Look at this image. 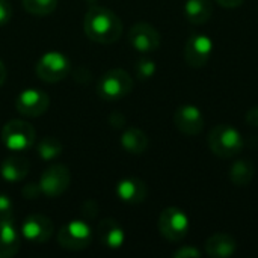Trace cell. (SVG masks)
Wrapping results in <instances>:
<instances>
[{
  "label": "cell",
  "mask_w": 258,
  "mask_h": 258,
  "mask_svg": "<svg viewBox=\"0 0 258 258\" xmlns=\"http://www.w3.org/2000/svg\"><path fill=\"white\" fill-rule=\"evenodd\" d=\"M85 35L98 44H113L122 35V21L109 8L92 5L83 20Z\"/></svg>",
  "instance_id": "obj_1"
},
{
  "label": "cell",
  "mask_w": 258,
  "mask_h": 258,
  "mask_svg": "<svg viewBox=\"0 0 258 258\" xmlns=\"http://www.w3.org/2000/svg\"><path fill=\"white\" fill-rule=\"evenodd\" d=\"M210 151L221 159H231L242 153L245 141L242 133L230 124L215 125L207 138Z\"/></svg>",
  "instance_id": "obj_2"
},
{
  "label": "cell",
  "mask_w": 258,
  "mask_h": 258,
  "mask_svg": "<svg viewBox=\"0 0 258 258\" xmlns=\"http://www.w3.org/2000/svg\"><path fill=\"white\" fill-rule=\"evenodd\" d=\"M133 89L132 76L122 68L106 71L97 82V95L104 101H118Z\"/></svg>",
  "instance_id": "obj_3"
},
{
  "label": "cell",
  "mask_w": 258,
  "mask_h": 258,
  "mask_svg": "<svg viewBox=\"0 0 258 258\" xmlns=\"http://www.w3.org/2000/svg\"><path fill=\"white\" fill-rule=\"evenodd\" d=\"M36 141L35 128L23 119H11L2 128V142L11 151H26Z\"/></svg>",
  "instance_id": "obj_4"
},
{
  "label": "cell",
  "mask_w": 258,
  "mask_h": 258,
  "mask_svg": "<svg viewBox=\"0 0 258 258\" xmlns=\"http://www.w3.org/2000/svg\"><path fill=\"white\" fill-rule=\"evenodd\" d=\"M189 216L178 207H166L159 215L157 228L162 237L169 242H180L189 233Z\"/></svg>",
  "instance_id": "obj_5"
},
{
  "label": "cell",
  "mask_w": 258,
  "mask_h": 258,
  "mask_svg": "<svg viewBox=\"0 0 258 258\" xmlns=\"http://www.w3.org/2000/svg\"><path fill=\"white\" fill-rule=\"evenodd\" d=\"M71 70L70 59L60 51H47L35 65L36 76L47 83H57L63 80Z\"/></svg>",
  "instance_id": "obj_6"
},
{
  "label": "cell",
  "mask_w": 258,
  "mask_h": 258,
  "mask_svg": "<svg viewBox=\"0 0 258 258\" xmlns=\"http://www.w3.org/2000/svg\"><path fill=\"white\" fill-rule=\"evenodd\" d=\"M92 242V230L83 221H70L65 224L59 234L57 243L67 251H83Z\"/></svg>",
  "instance_id": "obj_7"
},
{
  "label": "cell",
  "mask_w": 258,
  "mask_h": 258,
  "mask_svg": "<svg viewBox=\"0 0 258 258\" xmlns=\"http://www.w3.org/2000/svg\"><path fill=\"white\" fill-rule=\"evenodd\" d=\"M71 183L70 169L62 163H51L39 178V187L42 195L48 198L60 197Z\"/></svg>",
  "instance_id": "obj_8"
},
{
  "label": "cell",
  "mask_w": 258,
  "mask_h": 258,
  "mask_svg": "<svg viewBox=\"0 0 258 258\" xmlns=\"http://www.w3.org/2000/svg\"><path fill=\"white\" fill-rule=\"evenodd\" d=\"M213 53V41L206 33H194L184 45V59L192 68L204 67Z\"/></svg>",
  "instance_id": "obj_9"
},
{
  "label": "cell",
  "mask_w": 258,
  "mask_h": 258,
  "mask_svg": "<svg viewBox=\"0 0 258 258\" xmlns=\"http://www.w3.org/2000/svg\"><path fill=\"white\" fill-rule=\"evenodd\" d=\"M50 106V97L47 92L35 88L24 89L15 98V109L29 118H36L45 113Z\"/></svg>",
  "instance_id": "obj_10"
},
{
  "label": "cell",
  "mask_w": 258,
  "mask_h": 258,
  "mask_svg": "<svg viewBox=\"0 0 258 258\" xmlns=\"http://www.w3.org/2000/svg\"><path fill=\"white\" fill-rule=\"evenodd\" d=\"M128 42L136 51L147 54V53H151V51L159 48L160 33L153 24L141 21V23H136L130 27Z\"/></svg>",
  "instance_id": "obj_11"
},
{
  "label": "cell",
  "mask_w": 258,
  "mask_h": 258,
  "mask_svg": "<svg viewBox=\"0 0 258 258\" xmlns=\"http://www.w3.org/2000/svg\"><path fill=\"white\" fill-rule=\"evenodd\" d=\"M53 231L54 225L50 218L41 213H33L23 221L20 234L30 243H44L51 237Z\"/></svg>",
  "instance_id": "obj_12"
},
{
  "label": "cell",
  "mask_w": 258,
  "mask_h": 258,
  "mask_svg": "<svg viewBox=\"0 0 258 258\" xmlns=\"http://www.w3.org/2000/svg\"><path fill=\"white\" fill-rule=\"evenodd\" d=\"M175 127L187 136H197L204 128V116L200 107L194 104H183L174 113Z\"/></svg>",
  "instance_id": "obj_13"
},
{
  "label": "cell",
  "mask_w": 258,
  "mask_h": 258,
  "mask_svg": "<svg viewBox=\"0 0 258 258\" xmlns=\"http://www.w3.org/2000/svg\"><path fill=\"white\" fill-rule=\"evenodd\" d=\"M20 246H21V239L14 224V219L12 218L0 219V258L17 255Z\"/></svg>",
  "instance_id": "obj_14"
},
{
  "label": "cell",
  "mask_w": 258,
  "mask_h": 258,
  "mask_svg": "<svg viewBox=\"0 0 258 258\" xmlns=\"http://www.w3.org/2000/svg\"><path fill=\"white\" fill-rule=\"evenodd\" d=\"M116 195L127 204H141L148 195V187L142 180L136 177H127L116 184Z\"/></svg>",
  "instance_id": "obj_15"
},
{
  "label": "cell",
  "mask_w": 258,
  "mask_h": 258,
  "mask_svg": "<svg viewBox=\"0 0 258 258\" xmlns=\"http://www.w3.org/2000/svg\"><path fill=\"white\" fill-rule=\"evenodd\" d=\"M97 237L106 248L119 249L125 242V234L122 227L112 218L103 219L97 225Z\"/></svg>",
  "instance_id": "obj_16"
},
{
  "label": "cell",
  "mask_w": 258,
  "mask_h": 258,
  "mask_svg": "<svg viewBox=\"0 0 258 258\" xmlns=\"http://www.w3.org/2000/svg\"><path fill=\"white\" fill-rule=\"evenodd\" d=\"M237 252V240L227 233H216L206 242V254L209 257L227 258Z\"/></svg>",
  "instance_id": "obj_17"
},
{
  "label": "cell",
  "mask_w": 258,
  "mask_h": 258,
  "mask_svg": "<svg viewBox=\"0 0 258 258\" xmlns=\"http://www.w3.org/2000/svg\"><path fill=\"white\" fill-rule=\"evenodd\" d=\"M184 15L192 24H204L213 15V5L210 0H186Z\"/></svg>",
  "instance_id": "obj_18"
},
{
  "label": "cell",
  "mask_w": 258,
  "mask_h": 258,
  "mask_svg": "<svg viewBox=\"0 0 258 258\" xmlns=\"http://www.w3.org/2000/svg\"><path fill=\"white\" fill-rule=\"evenodd\" d=\"M29 169H30V163L27 159L20 156H12L2 163L0 174L6 181H20L29 174Z\"/></svg>",
  "instance_id": "obj_19"
},
{
  "label": "cell",
  "mask_w": 258,
  "mask_h": 258,
  "mask_svg": "<svg viewBox=\"0 0 258 258\" xmlns=\"http://www.w3.org/2000/svg\"><path fill=\"white\" fill-rule=\"evenodd\" d=\"M148 144H150L148 136L141 128H136V127L127 128L121 136V145L130 154L145 153L148 148Z\"/></svg>",
  "instance_id": "obj_20"
},
{
  "label": "cell",
  "mask_w": 258,
  "mask_h": 258,
  "mask_svg": "<svg viewBox=\"0 0 258 258\" xmlns=\"http://www.w3.org/2000/svg\"><path fill=\"white\" fill-rule=\"evenodd\" d=\"M254 175H255V168L252 160L249 159H240L234 162L230 168V180L237 187L249 186Z\"/></svg>",
  "instance_id": "obj_21"
},
{
  "label": "cell",
  "mask_w": 258,
  "mask_h": 258,
  "mask_svg": "<svg viewBox=\"0 0 258 258\" xmlns=\"http://www.w3.org/2000/svg\"><path fill=\"white\" fill-rule=\"evenodd\" d=\"M62 148H63L62 142L54 136H45L36 144V151L39 157L45 162L57 159L62 154Z\"/></svg>",
  "instance_id": "obj_22"
},
{
  "label": "cell",
  "mask_w": 258,
  "mask_h": 258,
  "mask_svg": "<svg viewBox=\"0 0 258 258\" xmlns=\"http://www.w3.org/2000/svg\"><path fill=\"white\" fill-rule=\"evenodd\" d=\"M23 8L36 17H45L54 12L57 8V0H23Z\"/></svg>",
  "instance_id": "obj_23"
},
{
  "label": "cell",
  "mask_w": 258,
  "mask_h": 258,
  "mask_svg": "<svg viewBox=\"0 0 258 258\" xmlns=\"http://www.w3.org/2000/svg\"><path fill=\"white\" fill-rule=\"evenodd\" d=\"M156 62L148 59V57H142L136 62L135 65V71H136V76L141 79V80H148L151 79L154 74H156Z\"/></svg>",
  "instance_id": "obj_24"
},
{
  "label": "cell",
  "mask_w": 258,
  "mask_h": 258,
  "mask_svg": "<svg viewBox=\"0 0 258 258\" xmlns=\"http://www.w3.org/2000/svg\"><path fill=\"white\" fill-rule=\"evenodd\" d=\"M12 201L8 195L0 194V219H8L12 218Z\"/></svg>",
  "instance_id": "obj_25"
},
{
  "label": "cell",
  "mask_w": 258,
  "mask_h": 258,
  "mask_svg": "<svg viewBox=\"0 0 258 258\" xmlns=\"http://www.w3.org/2000/svg\"><path fill=\"white\" fill-rule=\"evenodd\" d=\"M172 255L175 258H198L201 257V251L195 246H181Z\"/></svg>",
  "instance_id": "obj_26"
},
{
  "label": "cell",
  "mask_w": 258,
  "mask_h": 258,
  "mask_svg": "<svg viewBox=\"0 0 258 258\" xmlns=\"http://www.w3.org/2000/svg\"><path fill=\"white\" fill-rule=\"evenodd\" d=\"M12 17V8L6 0H0V26L6 24Z\"/></svg>",
  "instance_id": "obj_27"
},
{
  "label": "cell",
  "mask_w": 258,
  "mask_h": 258,
  "mask_svg": "<svg viewBox=\"0 0 258 258\" xmlns=\"http://www.w3.org/2000/svg\"><path fill=\"white\" fill-rule=\"evenodd\" d=\"M245 121L249 127L252 128H258V106L257 107H252L246 112L245 115Z\"/></svg>",
  "instance_id": "obj_28"
},
{
  "label": "cell",
  "mask_w": 258,
  "mask_h": 258,
  "mask_svg": "<svg viewBox=\"0 0 258 258\" xmlns=\"http://www.w3.org/2000/svg\"><path fill=\"white\" fill-rule=\"evenodd\" d=\"M39 194H42L39 184H33V183H32V184H27V186L23 189V195H24L26 198H30V200H32V198H36Z\"/></svg>",
  "instance_id": "obj_29"
},
{
  "label": "cell",
  "mask_w": 258,
  "mask_h": 258,
  "mask_svg": "<svg viewBox=\"0 0 258 258\" xmlns=\"http://www.w3.org/2000/svg\"><path fill=\"white\" fill-rule=\"evenodd\" d=\"M245 0H216V3H219L224 8H239Z\"/></svg>",
  "instance_id": "obj_30"
},
{
  "label": "cell",
  "mask_w": 258,
  "mask_h": 258,
  "mask_svg": "<svg viewBox=\"0 0 258 258\" xmlns=\"http://www.w3.org/2000/svg\"><path fill=\"white\" fill-rule=\"evenodd\" d=\"M5 80H6V67H5V63L0 60V86L5 83Z\"/></svg>",
  "instance_id": "obj_31"
},
{
  "label": "cell",
  "mask_w": 258,
  "mask_h": 258,
  "mask_svg": "<svg viewBox=\"0 0 258 258\" xmlns=\"http://www.w3.org/2000/svg\"><path fill=\"white\" fill-rule=\"evenodd\" d=\"M86 2H89V3H95L97 0H86Z\"/></svg>",
  "instance_id": "obj_32"
}]
</instances>
